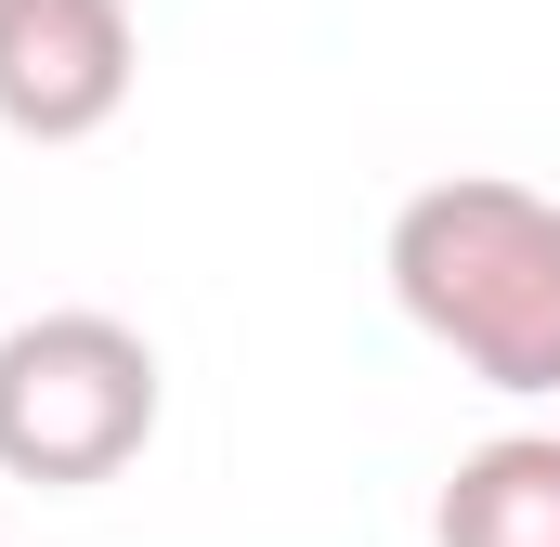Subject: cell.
I'll return each mask as SVG.
<instances>
[{
  "label": "cell",
  "mask_w": 560,
  "mask_h": 547,
  "mask_svg": "<svg viewBox=\"0 0 560 547\" xmlns=\"http://www.w3.org/2000/svg\"><path fill=\"white\" fill-rule=\"evenodd\" d=\"M392 300L430 352H456L482 392H522L548 405L560 392V196L509 183V170H456V183H418L392 209Z\"/></svg>",
  "instance_id": "cell-1"
},
{
  "label": "cell",
  "mask_w": 560,
  "mask_h": 547,
  "mask_svg": "<svg viewBox=\"0 0 560 547\" xmlns=\"http://www.w3.org/2000/svg\"><path fill=\"white\" fill-rule=\"evenodd\" d=\"M156 405H170V379H156V339L131 313L66 300V313L0 326V469L13 482H39V496L118 482L156 443Z\"/></svg>",
  "instance_id": "cell-2"
},
{
  "label": "cell",
  "mask_w": 560,
  "mask_h": 547,
  "mask_svg": "<svg viewBox=\"0 0 560 547\" xmlns=\"http://www.w3.org/2000/svg\"><path fill=\"white\" fill-rule=\"evenodd\" d=\"M143 79L131 0H0V131L13 143H92Z\"/></svg>",
  "instance_id": "cell-3"
},
{
  "label": "cell",
  "mask_w": 560,
  "mask_h": 547,
  "mask_svg": "<svg viewBox=\"0 0 560 547\" xmlns=\"http://www.w3.org/2000/svg\"><path fill=\"white\" fill-rule=\"evenodd\" d=\"M430 547H560V430H495L456 456Z\"/></svg>",
  "instance_id": "cell-4"
}]
</instances>
